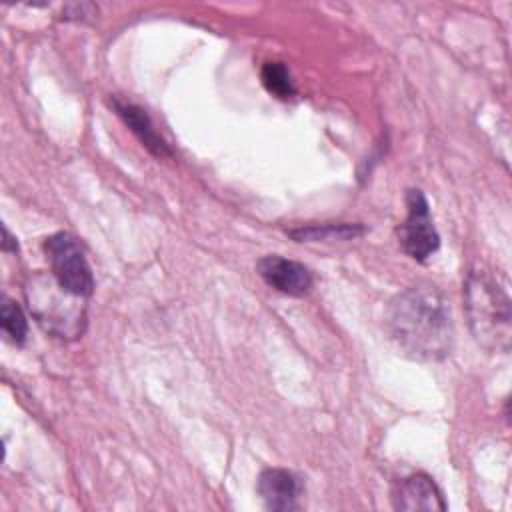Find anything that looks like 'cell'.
Wrapping results in <instances>:
<instances>
[{
    "mask_svg": "<svg viewBox=\"0 0 512 512\" xmlns=\"http://www.w3.org/2000/svg\"><path fill=\"white\" fill-rule=\"evenodd\" d=\"M386 330L396 346L412 360H444L454 344L450 302L430 282H418L398 292L384 316Z\"/></svg>",
    "mask_w": 512,
    "mask_h": 512,
    "instance_id": "obj_1",
    "label": "cell"
},
{
    "mask_svg": "<svg viewBox=\"0 0 512 512\" xmlns=\"http://www.w3.org/2000/svg\"><path fill=\"white\" fill-rule=\"evenodd\" d=\"M464 308L474 340L488 352H508L512 336L510 298L488 274L472 270L464 282Z\"/></svg>",
    "mask_w": 512,
    "mask_h": 512,
    "instance_id": "obj_2",
    "label": "cell"
},
{
    "mask_svg": "<svg viewBox=\"0 0 512 512\" xmlns=\"http://www.w3.org/2000/svg\"><path fill=\"white\" fill-rule=\"evenodd\" d=\"M26 300L36 320L58 338H78L84 332L86 308L78 304L82 298L64 290L56 280L42 274L30 278Z\"/></svg>",
    "mask_w": 512,
    "mask_h": 512,
    "instance_id": "obj_3",
    "label": "cell"
},
{
    "mask_svg": "<svg viewBox=\"0 0 512 512\" xmlns=\"http://www.w3.org/2000/svg\"><path fill=\"white\" fill-rule=\"evenodd\" d=\"M44 254L48 258L54 280L74 296L88 298L94 292V276L86 260L84 248L70 232H56L44 240Z\"/></svg>",
    "mask_w": 512,
    "mask_h": 512,
    "instance_id": "obj_4",
    "label": "cell"
},
{
    "mask_svg": "<svg viewBox=\"0 0 512 512\" xmlns=\"http://www.w3.org/2000/svg\"><path fill=\"white\" fill-rule=\"evenodd\" d=\"M406 208L408 214L398 226V242L412 260L424 262L438 250L440 236L434 228L428 200L420 188L406 192Z\"/></svg>",
    "mask_w": 512,
    "mask_h": 512,
    "instance_id": "obj_5",
    "label": "cell"
},
{
    "mask_svg": "<svg viewBox=\"0 0 512 512\" xmlns=\"http://www.w3.org/2000/svg\"><path fill=\"white\" fill-rule=\"evenodd\" d=\"M258 276L276 292L300 298L310 292L314 276L308 266L280 254H266L256 262Z\"/></svg>",
    "mask_w": 512,
    "mask_h": 512,
    "instance_id": "obj_6",
    "label": "cell"
},
{
    "mask_svg": "<svg viewBox=\"0 0 512 512\" xmlns=\"http://www.w3.org/2000/svg\"><path fill=\"white\" fill-rule=\"evenodd\" d=\"M256 490L266 510L292 512L300 508L304 486L302 480L286 468H266L258 476Z\"/></svg>",
    "mask_w": 512,
    "mask_h": 512,
    "instance_id": "obj_7",
    "label": "cell"
},
{
    "mask_svg": "<svg viewBox=\"0 0 512 512\" xmlns=\"http://www.w3.org/2000/svg\"><path fill=\"white\" fill-rule=\"evenodd\" d=\"M392 504L396 510H446L440 488L424 472L400 478L392 488Z\"/></svg>",
    "mask_w": 512,
    "mask_h": 512,
    "instance_id": "obj_8",
    "label": "cell"
},
{
    "mask_svg": "<svg viewBox=\"0 0 512 512\" xmlns=\"http://www.w3.org/2000/svg\"><path fill=\"white\" fill-rule=\"evenodd\" d=\"M110 104L114 108V112L118 114V118L126 124V128L140 140V144L156 158H172V150L168 146V142L160 136V132L154 128L152 118L148 116V112L128 100H122L118 96L110 98Z\"/></svg>",
    "mask_w": 512,
    "mask_h": 512,
    "instance_id": "obj_9",
    "label": "cell"
},
{
    "mask_svg": "<svg viewBox=\"0 0 512 512\" xmlns=\"http://www.w3.org/2000/svg\"><path fill=\"white\" fill-rule=\"evenodd\" d=\"M366 230L360 222H324L288 228L286 234L296 242H344L364 236Z\"/></svg>",
    "mask_w": 512,
    "mask_h": 512,
    "instance_id": "obj_10",
    "label": "cell"
},
{
    "mask_svg": "<svg viewBox=\"0 0 512 512\" xmlns=\"http://www.w3.org/2000/svg\"><path fill=\"white\" fill-rule=\"evenodd\" d=\"M260 78H262V84L264 88L274 94L276 98L280 100H288L296 94V88H294V82H292V76L288 72V68L282 64V62H266L260 70Z\"/></svg>",
    "mask_w": 512,
    "mask_h": 512,
    "instance_id": "obj_11",
    "label": "cell"
},
{
    "mask_svg": "<svg viewBox=\"0 0 512 512\" xmlns=\"http://www.w3.org/2000/svg\"><path fill=\"white\" fill-rule=\"evenodd\" d=\"M0 324L4 334L10 338V342H14L16 346H22L26 342L28 336V322L26 316L22 312V308L10 300V298H2V308H0Z\"/></svg>",
    "mask_w": 512,
    "mask_h": 512,
    "instance_id": "obj_12",
    "label": "cell"
},
{
    "mask_svg": "<svg viewBox=\"0 0 512 512\" xmlns=\"http://www.w3.org/2000/svg\"><path fill=\"white\" fill-rule=\"evenodd\" d=\"M98 8L94 4L82 2V4H68L64 8V18L66 20H84L86 16H96Z\"/></svg>",
    "mask_w": 512,
    "mask_h": 512,
    "instance_id": "obj_13",
    "label": "cell"
},
{
    "mask_svg": "<svg viewBox=\"0 0 512 512\" xmlns=\"http://www.w3.org/2000/svg\"><path fill=\"white\" fill-rule=\"evenodd\" d=\"M2 234H4V238H2V250L16 254V252H18V242H16V238L10 234V230H8L6 226H2Z\"/></svg>",
    "mask_w": 512,
    "mask_h": 512,
    "instance_id": "obj_14",
    "label": "cell"
}]
</instances>
